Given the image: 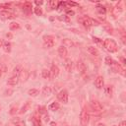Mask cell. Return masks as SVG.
<instances>
[{"instance_id":"277c9868","label":"cell","mask_w":126,"mask_h":126,"mask_svg":"<svg viewBox=\"0 0 126 126\" xmlns=\"http://www.w3.org/2000/svg\"><path fill=\"white\" fill-rule=\"evenodd\" d=\"M68 97H69V94L66 90H62L57 94V98L58 100H60L63 103H67L68 102Z\"/></svg>"},{"instance_id":"7402d4cb","label":"cell","mask_w":126,"mask_h":126,"mask_svg":"<svg viewBox=\"0 0 126 126\" xmlns=\"http://www.w3.org/2000/svg\"><path fill=\"white\" fill-rule=\"evenodd\" d=\"M41 76L43 79H50L51 75H50V71L47 69H42L41 71Z\"/></svg>"},{"instance_id":"681fc988","label":"cell","mask_w":126,"mask_h":126,"mask_svg":"<svg viewBox=\"0 0 126 126\" xmlns=\"http://www.w3.org/2000/svg\"><path fill=\"white\" fill-rule=\"evenodd\" d=\"M2 76V70H1V68H0V77Z\"/></svg>"},{"instance_id":"8fae6325","label":"cell","mask_w":126,"mask_h":126,"mask_svg":"<svg viewBox=\"0 0 126 126\" xmlns=\"http://www.w3.org/2000/svg\"><path fill=\"white\" fill-rule=\"evenodd\" d=\"M64 67H65V69L68 71V72H71L72 71V69H73V61L70 59V58H66L65 60H64Z\"/></svg>"},{"instance_id":"3957f363","label":"cell","mask_w":126,"mask_h":126,"mask_svg":"<svg viewBox=\"0 0 126 126\" xmlns=\"http://www.w3.org/2000/svg\"><path fill=\"white\" fill-rule=\"evenodd\" d=\"M89 120H90V114L89 112L83 108L81 110V113H80V123L82 126H87L88 123H89Z\"/></svg>"},{"instance_id":"7bdbcfd3","label":"cell","mask_w":126,"mask_h":126,"mask_svg":"<svg viewBox=\"0 0 126 126\" xmlns=\"http://www.w3.org/2000/svg\"><path fill=\"white\" fill-rule=\"evenodd\" d=\"M120 60H121L122 64H125V60H124V58H123V57H120Z\"/></svg>"},{"instance_id":"5b68a950","label":"cell","mask_w":126,"mask_h":126,"mask_svg":"<svg viewBox=\"0 0 126 126\" xmlns=\"http://www.w3.org/2000/svg\"><path fill=\"white\" fill-rule=\"evenodd\" d=\"M90 105H91V108L93 109V111H95V112H99L103 108L102 105H101V103L98 100H94V99H93L90 102Z\"/></svg>"},{"instance_id":"e0dca14e","label":"cell","mask_w":126,"mask_h":126,"mask_svg":"<svg viewBox=\"0 0 126 126\" xmlns=\"http://www.w3.org/2000/svg\"><path fill=\"white\" fill-rule=\"evenodd\" d=\"M62 45L67 48V47H73V46H74V43H73V41H72L71 39H69V38H64V39L62 40Z\"/></svg>"},{"instance_id":"d4e9b609","label":"cell","mask_w":126,"mask_h":126,"mask_svg":"<svg viewBox=\"0 0 126 126\" xmlns=\"http://www.w3.org/2000/svg\"><path fill=\"white\" fill-rule=\"evenodd\" d=\"M51 94V88L48 86H44L42 88V94L43 95H49Z\"/></svg>"},{"instance_id":"60d3db41","label":"cell","mask_w":126,"mask_h":126,"mask_svg":"<svg viewBox=\"0 0 126 126\" xmlns=\"http://www.w3.org/2000/svg\"><path fill=\"white\" fill-rule=\"evenodd\" d=\"M44 121H49V116L48 115H46V114H44Z\"/></svg>"},{"instance_id":"836d02e7","label":"cell","mask_w":126,"mask_h":126,"mask_svg":"<svg viewBox=\"0 0 126 126\" xmlns=\"http://www.w3.org/2000/svg\"><path fill=\"white\" fill-rule=\"evenodd\" d=\"M75 15V12L71 9H66V16L67 17H70V16H74Z\"/></svg>"},{"instance_id":"bcb514c9","label":"cell","mask_w":126,"mask_h":126,"mask_svg":"<svg viewBox=\"0 0 126 126\" xmlns=\"http://www.w3.org/2000/svg\"><path fill=\"white\" fill-rule=\"evenodd\" d=\"M121 39H122V42L125 44V36H122V37H121Z\"/></svg>"},{"instance_id":"ba28073f","label":"cell","mask_w":126,"mask_h":126,"mask_svg":"<svg viewBox=\"0 0 126 126\" xmlns=\"http://www.w3.org/2000/svg\"><path fill=\"white\" fill-rule=\"evenodd\" d=\"M94 86L96 89H102L104 87V80H103V77L102 76H97L95 79H94Z\"/></svg>"},{"instance_id":"4dcf8cb0","label":"cell","mask_w":126,"mask_h":126,"mask_svg":"<svg viewBox=\"0 0 126 126\" xmlns=\"http://www.w3.org/2000/svg\"><path fill=\"white\" fill-rule=\"evenodd\" d=\"M93 40H94V42H95L96 44H98V45H100V46L103 45L102 39H100V38H98V37H96V36H93Z\"/></svg>"},{"instance_id":"ab89813d","label":"cell","mask_w":126,"mask_h":126,"mask_svg":"<svg viewBox=\"0 0 126 126\" xmlns=\"http://www.w3.org/2000/svg\"><path fill=\"white\" fill-rule=\"evenodd\" d=\"M34 3L37 5V7H39L41 4H43V1H37V0H36V1H34Z\"/></svg>"},{"instance_id":"7c38bea8","label":"cell","mask_w":126,"mask_h":126,"mask_svg":"<svg viewBox=\"0 0 126 126\" xmlns=\"http://www.w3.org/2000/svg\"><path fill=\"white\" fill-rule=\"evenodd\" d=\"M29 76H30L29 71H28L27 69H22V71H21L19 77H20V80H21L22 82H26V81L29 79Z\"/></svg>"},{"instance_id":"8d00e7d4","label":"cell","mask_w":126,"mask_h":126,"mask_svg":"<svg viewBox=\"0 0 126 126\" xmlns=\"http://www.w3.org/2000/svg\"><path fill=\"white\" fill-rule=\"evenodd\" d=\"M66 3H67L68 6H78V3L73 2V1H68V2H66Z\"/></svg>"},{"instance_id":"c3c4849f","label":"cell","mask_w":126,"mask_h":126,"mask_svg":"<svg viewBox=\"0 0 126 126\" xmlns=\"http://www.w3.org/2000/svg\"><path fill=\"white\" fill-rule=\"evenodd\" d=\"M50 126H56V123L55 122H51L50 123Z\"/></svg>"},{"instance_id":"52a82bcc","label":"cell","mask_w":126,"mask_h":126,"mask_svg":"<svg viewBox=\"0 0 126 126\" xmlns=\"http://www.w3.org/2000/svg\"><path fill=\"white\" fill-rule=\"evenodd\" d=\"M16 16L10 12V11H7V10H3L0 12V18L2 20H11V19H14Z\"/></svg>"},{"instance_id":"d6986e66","label":"cell","mask_w":126,"mask_h":126,"mask_svg":"<svg viewBox=\"0 0 126 126\" xmlns=\"http://www.w3.org/2000/svg\"><path fill=\"white\" fill-rule=\"evenodd\" d=\"M23 8H24V11H26L27 13H30L32 11V4L31 2H25L23 4Z\"/></svg>"},{"instance_id":"ac0fdd59","label":"cell","mask_w":126,"mask_h":126,"mask_svg":"<svg viewBox=\"0 0 126 126\" xmlns=\"http://www.w3.org/2000/svg\"><path fill=\"white\" fill-rule=\"evenodd\" d=\"M59 107H60L59 102L54 101V102L50 103V105L48 106V109H49V110H51V111H56V110H58V109H59Z\"/></svg>"},{"instance_id":"ee69618b","label":"cell","mask_w":126,"mask_h":126,"mask_svg":"<svg viewBox=\"0 0 126 126\" xmlns=\"http://www.w3.org/2000/svg\"><path fill=\"white\" fill-rule=\"evenodd\" d=\"M6 36H7L8 38H11V37H12V34H11V33H7V34H6Z\"/></svg>"},{"instance_id":"9a60e30c","label":"cell","mask_w":126,"mask_h":126,"mask_svg":"<svg viewBox=\"0 0 126 126\" xmlns=\"http://www.w3.org/2000/svg\"><path fill=\"white\" fill-rule=\"evenodd\" d=\"M87 50H88V52H89L90 54H92V55H94V56H98V55H99L98 49H97L96 47H94V46H88Z\"/></svg>"},{"instance_id":"ffe728a7","label":"cell","mask_w":126,"mask_h":126,"mask_svg":"<svg viewBox=\"0 0 126 126\" xmlns=\"http://www.w3.org/2000/svg\"><path fill=\"white\" fill-rule=\"evenodd\" d=\"M9 29L11 31H17V30L20 29V24L17 23V22H11L9 24Z\"/></svg>"},{"instance_id":"5bb4252c","label":"cell","mask_w":126,"mask_h":126,"mask_svg":"<svg viewBox=\"0 0 126 126\" xmlns=\"http://www.w3.org/2000/svg\"><path fill=\"white\" fill-rule=\"evenodd\" d=\"M58 54H59L60 57L65 58V57L67 56V54H68L67 48H66L65 46H63V45H60V46L58 47Z\"/></svg>"},{"instance_id":"816d5d0a","label":"cell","mask_w":126,"mask_h":126,"mask_svg":"<svg viewBox=\"0 0 126 126\" xmlns=\"http://www.w3.org/2000/svg\"><path fill=\"white\" fill-rule=\"evenodd\" d=\"M113 126H116V125H113Z\"/></svg>"},{"instance_id":"9c48e42d","label":"cell","mask_w":126,"mask_h":126,"mask_svg":"<svg viewBox=\"0 0 126 126\" xmlns=\"http://www.w3.org/2000/svg\"><path fill=\"white\" fill-rule=\"evenodd\" d=\"M49 71H50V75H51L52 78H56L59 75V73H60V70H59L58 66L55 65V64H52L51 65V68H50Z\"/></svg>"},{"instance_id":"83f0119b","label":"cell","mask_w":126,"mask_h":126,"mask_svg":"<svg viewBox=\"0 0 126 126\" xmlns=\"http://www.w3.org/2000/svg\"><path fill=\"white\" fill-rule=\"evenodd\" d=\"M21 71H22V67L20 66V65H18V66H16L15 68H14V70H13V75L14 76H20V73H21Z\"/></svg>"},{"instance_id":"4fadbf2b","label":"cell","mask_w":126,"mask_h":126,"mask_svg":"<svg viewBox=\"0 0 126 126\" xmlns=\"http://www.w3.org/2000/svg\"><path fill=\"white\" fill-rule=\"evenodd\" d=\"M18 83H19V77L14 76V75H12L7 81V85H9V86H16Z\"/></svg>"},{"instance_id":"74e56055","label":"cell","mask_w":126,"mask_h":126,"mask_svg":"<svg viewBox=\"0 0 126 126\" xmlns=\"http://www.w3.org/2000/svg\"><path fill=\"white\" fill-rule=\"evenodd\" d=\"M104 29L107 31L108 33H112V28H111V27H109V26H105Z\"/></svg>"},{"instance_id":"7dc6e473","label":"cell","mask_w":126,"mask_h":126,"mask_svg":"<svg viewBox=\"0 0 126 126\" xmlns=\"http://www.w3.org/2000/svg\"><path fill=\"white\" fill-rule=\"evenodd\" d=\"M3 42H4V41H3L2 39H0V47H2V46H3Z\"/></svg>"},{"instance_id":"f6af8a7d","label":"cell","mask_w":126,"mask_h":126,"mask_svg":"<svg viewBox=\"0 0 126 126\" xmlns=\"http://www.w3.org/2000/svg\"><path fill=\"white\" fill-rule=\"evenodd\" d=\"M119 126H125V121H122V122L119 124Z\"/></svg>"},{"instance_id":"603a6c76","label":"cell","mask_w":126,"mask_h":126,"mask_svg":"<svg viewBox=\"0 0 126 126\" xmlns=\"http://www.w3.org/2000/svg\"><path fill=\"white\" fill-rule=\"evenodd\" d=\"M103 88H104V93H105V94L108 95V96H111V95H112V93H113L112 87L108 85V86H105V87H103Z\"/></svg>"},{"instance_id":"44dd1931","label":"cell","mask_w":126,"mask_h":126,"mask_svg":"<svg viewBox=\"0 0 126 126\" xmlns=\"http://www.w3.org/2000/svg\"><path fill=\"white\" fill-rule=\"evenodd\" d=\"M96 11L99 13V14H101V15H104L105 13H106V8L103 6V5H100V4H97L96 5Z\"/></svg>"},{"instance_id":"f1b7e54d","label":"cell","mask_w":126,"mask_h":126,"mask_svg":"<svg viewBox=\"0 0 126 126\" xmlns=\"http://www.w3.org/2000/svg\"><path fill=\"white\" fill-rule=\"evenodd\" d=\"M104 62H105L106 65H109V66H112L114 64V60L110 56H106L105 59H104Z\"/></svg>"},{"instance_id":"f5cc1de1","label":"cell","mask_w":126,"mask_h":126,"mask_svg":"<svg viewBox=\"0 0 126 126\" xmlns=\"http://www.w3.org/2000/svg\"><path fill=\"white\" fill-rule=\"evenodd\" d=\"M17 126H19V125H17Z\"/></svg>"},{"instance_id":"484cf974","label":"cell","mask_w":126,"mask_h":126,"mask_svg":"<svg viewBox=\"0 0 126 126\" xmlns=\"http://www.w3.org/2000/svg\"><path fill=\"white\" fill-rule=\"evenodd\" d=\"M28 94H29V95H31V96H36V95L39 94V91H38L37 89H31V90H29Z\"/></svg>"},{"instance_id":"b9f144b4","label":"cell","mask_w":126,"mask_h":126,"mask_svg":"<svg viewBox=\"0 0 126 126\" xmlns=\"http://www.w3.org/2000/svg\"><path fill=\"white\" fill-rule=\"evenodd\" d=\"M60 20H63V21H69V19L67 18V16H65V17H63V18H60Z\"/></svg>"},{"instance_id":"2e32d148","label":"cell","mask_w":126,"mask_h":126,"mask_svg":"<svg viewBox=\"0 0 126 126\" xmlns=\"http://www.w3.org/2000/svg\"><path fill=\"white\" fill-rule=\"evenodd\" d=\"M3 50L5 51V52H7V53H9V52H11V49H12V44H11V42L10 41H4L3 42Z\"/></svg>"},{"instance_id":"30bf717a","label":"cell","mask_w":126,"mask_h":126,"mask_svg":"<svg viewBox=\"0 0 126 126\" xmlns=\"http://www.w3.org/2000/svg\"><path fill=\"white\" fill-rule=\"evenodd\" d=\"M76 66H77V70L79 71V73H81V74H85L87 68H86L85 63H84L82 60H79V61L77 62V65H76Z\"/></svg>"},{"instance_id":"6da1fadb","label":"cell","mask_w":126,"mask_h":126,"mask_svg":"<svg viewBox=\"0 0 126 126\" xmlns=\"http://www.w3.org/2000/svg\"><path fill=\"white\" fill-rule=\"evenodd\" d=\"M103 47L111 53H114L118 50L117 43L113 39H110V38H106V39L103 40Z\"/></svg>"},{"instance_id":"d590c367","label":"cell","mask_w":126,"mask_h":126,"mask_svg":"<svg viewBox=\"0 0 126 126\" xmlns=\"http://www.w3.org/2000/svg\"><path fill=\"white\" fill-rule=\"evenodd\" d=\"M12 3H0V7H3V8H9L11 6Z\"/></svg>"},{"instance_id":"f907efd6","label":"cell","mask_w":126,"mask_h":126,"mask_svg":"<svg viewBox=\"0 0 126 126\" xmlns=\"http://www.w3.org/2000/svg\"><path fill=\"white\" fill-rule=\"evenodd\" d=\"M98 126H104V125H103V124H101V123H100V124H98Z\"/></svg>"},{"instance_id":"d6a6232c","label":"cell","mask_w":126,"mask_h":126,"mask_svg":"<svg viewBox=\"0 0 126 126\" xmlns=\"http://www.w3.org/2000/svg\"><path fill=\"white\" fill-rule=\"evenodd\" d=\"M17 111H18V106H17V105H14V106H12V107L10 108V114H11V115L16 114Z\"/></svg>"},{"instance_id":"f35d334b","label":"cell","mask_w":126,"mask_h":126,"mask_svg":"<svg viewBox=\"0 0 126 126\" xmlns=\"http://www.w3.org/2000/svg\"><path fill=\"white\" fill-rule=\"evenodd\" d=\"M39 109H40V110H39V113H42V114H45V107H44V106H42V107H40Z\"/></svg>"},{"instance_id":"8992f818","label":"cell","mask_w":126,"mask_h":126,"mask_svg":"<svg viewBox=\"0 0 126 126\" xmlns=\"http://www.w3.org/2000/svg\"><path fill=\"white\" fill-rule=\"evenodd\" d=\"M84 27L86 28H90L92 26V18L91 17H88V16H83L81 18H79L78 20Z\"/></svg>"},{"instance_id":"1f68e13d","label":"cell","mask_w":126,"mask_h":126,"mask_svg":"<svg viewBox=\"0 0 126 126\" xmlns=\"http://www.w3.org/2000/svg\"><path fill=\"white\" fill-rule=\"evenodd\" d=\"M34 13L36 16H41L42 15V9L40 7H34Z\"/></svg>"},{"instance_id":"cb8c5ba5","label":"cell","mask_w":126,"mask_h":126,"mask_svg":"<svg viewBox=\"0 0 126 126\" xmlns=\"http://www.w3.org/2000/svg\"><path fill=\"white\" fill-rule=\"evenodd\" d=\"M30 105H31V102H30V101H27V102L25 103V105H23V107L20 109L19 113H20V114H23V113H25V112H26V111L29 109Z\"/></svg>"},{"instance_id":"f546056e","label":"cell","mask_w":126,"mask_h":126,"mask_svg":"<svg viewBox=\"0 0 126 126\" xmlns=\"http://www.w3.org/2000/svg\"><path fill=\"white\" fill-rule=\"evenodd\" d=\"M58 3H59V2H57V1H55V0H50V1L48 2L49 7H50L51 9H56V8L58 7Z\"/></svg>"},{"instance_id":"e575fe53","label":"cell","mask_w":126,"mask_h":126,"mask_svg":"<svg viewBox=\"0 0 126 126\" xmlns=\"http://www.w3.org/2000/svg\"><path fill=\"white\" fill-rule=\"evenodd\" d=\"M122 4H123V3H122L121 1H120L119 3H117V5H116V9L119 10V11H122V10H123V6H122Z\"/></svg>"},{"instance_id":"7a4b0ae2","label":"cell","mask_w":126,"mask_h":126,"mask_svg":"<svg viewBox=\"0 0 126 126\" xmlns=\"http://www.w3.org/2000/svg\"><path fill=\"white\" fill-rule=\"evenodd\" d=\"M42 39H43V45H44V47H46V48L53 47V45H54V39H55V37L53 35H51V34H45V35H43Z\"/></svg>"},{"instance_id":"4316f807","label":"cell","mask_w":126,"mask_h":126,"mask_svg":"<svg viewBox=\"0 0 126 126\" xmlns=\"http://www.w3.org/2000/svg\"><path fill=\"white\" fill-rule=\"evenodd\" d=\"M32 125H33V126H41V124H40V119H39L38 117H36V116H33V117L32 118Z\"/></svg>"}]
</instances>
